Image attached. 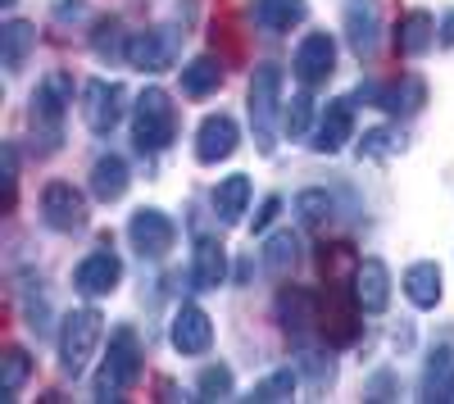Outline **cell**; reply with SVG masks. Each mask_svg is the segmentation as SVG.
<instances>
[{
	"mask_svg": "<svg viewBox=\"0 0 454 404\" xmlns=\"http://www.w3.org/2000/svg\"><path fill=\"white\" fill-rule=\"evenodd\" d=\"M141 377V337L137 327H114L109 332V354L100 363V373L91 382V395L105 400H123V391H132Z\"/></svg>",
	"mask_w": 454,
	"mask_h": 404,
	"instance_id": "cell-1",
	"label": "cell"
},
{
	"mask_svg": "<svg viewBox=\"0 0 454 404\" xmlns=\"http://www.w3.org/2000/svg\"><path fill=\"white\" fill-rule=\"evenodd\" d=\"M132 136L141 155H160L177 136V105L164 87H145L132 105Z\"/></svg>",
	"mask_w": 454,
	"mask_h": 404,
	"instance_id": "cell-2",
	"label": "cell"
},
{
	"mask_svg": "<svg viewBox=\"0 0 454 404\" xmlns=\"http://www.w3.org/2000/svg\"><path fill=\"white\" fill-rule=\"evenodd\" d=\"M250 128H254V141H259V151L263 155H273V136H278V119H282V68L278 64H259L254 68V78H250Z\"/></svg>",
	"mask_w": 454,
	"mask_h": 404,
	"instance_id": "cell-3",
	"label": "cell"
},
{
	"mask_svg": "<svg viewBox=\"0 0 454 404\" xmlns=\"http://www.w3.org/2000/svg\"><path fill=\"white\" fill-rule=\"evenodd\" d=\"M100 337H105V318L87 305V309H73L64 322H59V369L68 377H82V369L91 363V354L100 350Z\"/></svg>",
	"mask_w": 454,
	"mask_h": 404,
	"instance_id": "cell-4",
	"label": "cell"
},
{
	"mask_svg": "<svg viewBox=\"0 0 454 404\" xmlns=\"http://www.w3.org/2000/svg\"><path fill=\"white\" fill-rule=\"evenodd\" d=\"M68 105H73V78H68V73H46V78L36 82V91H32V114H27L32 132L46 136V151L59 145Z\"/></svg>",
	"mask_w": 454,
	"mask_h": 404,
	"instance_id": "cell-5",
	"label": "cell"
},
{
	"mask_svg": "<svg viewBox=\"0 0 454 404\" xmlns=\"http://www.w3.org/2000/svg\"><path fill=\"white\" fill-rule=\"evenodd\" d=\"M359 300H355V286L350 282H327V296H323V314H318V332L327 337V346L346 350L359 341Z\"/></svg>",
	"mask_w": 454,
	"mask_h": 404,
	"instance_id": "cell-6",
	"label": "cell"
},
{
	"mask_svg": "<svg viewBox=\"0 0 454 404\" xmlns=\"http://www.w3.org/2000/svg\"><path fill=\"white\" fill-rule=\"evenodd\" d=\"M182 55V32L177 27H145V32H132L128 36V50L123 59L141 73H168Z\"/></svg>",
	"mask_w": 454,
	"mask_h": 404,
	"instance_id": "cell-7",
	"label": "cell"
},
{
	"mask_svg": "<svg viewBox=\"0 0 454 404\" xmlns=\"http://www.w3.org/2000/svg\"><path fill=\"white\" fill-rule=\"evenodd\" d=\"M123 109H128V91L123 82H109V78H91L82 87V123L96 136H109L114 128L123 123Z\"/></svg>",
	"mask_w": 454,
	"mask_h": 404,
	"instance_id": "cell-8",
	"label": "cell"
},
{
	"mask_svg": "<svg viewBox=\"0 0 454 404\" xmlns=\"http://www.w3.org/2000/svg\"><path fill=\"white\" fill-rule=\"evenodd\" d=\"M87 196L73 187V182H51V187L42 191V223L51 232H82L87 228Z\"/></svg>",
	"mask_w": 454,
	"mask_h": 404,
	"instance_id": "cell-9",
	"label": "cell"
},
{
	"mask_svg": "<svg viewBox=\"0 0 454 404\" xmlns=\"http://www.w3.org/2000/svg\"><path fill=\"white\" fill-rule=\"evenodd\" d=\"M119 282H123V260H119L109 245L91 250L87 260L73 268V291H78V296H87V300L114 296V291H119Z\"/></svg>",
	"mask_w": 454,
	"mask_h": 404,
	"instance_id": "cell-10",
	"label": "cell"
},
{
	"mask_svg": "<svg viewBox=\"0 0 454 404\" xmlns=\"http://www.w3.org/2000/svg\"><path fill=\"white\" fill-rule=\"evenodd\" d=\"M128 241L141 260H164V254L177 245V228L164 209H137L128 218Z\"/></svg>",
	"mask_w": 454,
	"mask_h": 404,
	"instance_id": "cell-11",
	"label": "cell"
},
{
	"mask_svg": "<svg viewBox=\"0 0 454 404\" xmlns=\"http://www.w3.org/2000/svg\"><path fill=\"white\" fill-rule=\"evenodd\" d=\"M291 73H295V82L300 87H323L332 73H336V42H332V32H309L305 42L295 46L291 55Z\"/></svg>",
	"mask_w": 454,
	"mask_h": 404,
	"instance_id": "cell-12",
	"label": "cell"
},
{
	"mask_svg": "<svg viewBox=\"0 0 454 404\" xmlns=\"http://www.w3.org/2000/svg\"><path fill=\"white\" fill-rule=\"evenodd\" d=\"M237 145H241V128H237L232 114H205V119H200V128H196V159H200L205 168L232 159Z\"/></svg>",
	"mask_w": 454,
	"mask_h": 404,
	"instance_id": "cell-13",
	"label": "cell"
},
{
	"mask_svg": "<svg viewBox=\"0 0 454 404\" xmlns=\"http://www.w3.org/2000/svg\"><path fill=\"white\" fill-rule=\"evenodd\" d=\"M346 42L359 59L377 55V42H382V5L377 0H346Z\"/></svg>",
	"mask_w": 454,
	"mask_h": 404,
	"instance_id": "cell-14",
	"label": "cell"
},
{
	"mask_svg": "<svg viewBox=\"0 0 454 404\" xmlns=\"http://www.w3.org/2000/svg\"><path fill=\"white\" fill-rule=\"evenodd\" d=\"M359 100H372L377 109H387V114H419V109L427 105V82L423 78H400V82H387V87H359Z\"/></svg>",
	"mask_w": 454,
	"mask_h": 404,
	"instance_id": "cell-15",
	"label": "cell"
},
{
	"mask_svg": "<svg viewBox=\"0 0 454 404\" xmlns=\"http://www.w3.org/2000/svg\"><path fill=\"white\" fill-rule=\"evenodd\" d=\"M168 341H173V350L177 354H209V346H214V322H209V314L200 309V305H182L177 314H173V322H168Z\"/></svg>",
	"mask_w": 454,
	"mask_h": 404,
	"instance_id": "cell-16",
	"label": "cell"
},
{
	"mask_svg": "<svg viewBox=\"0 0 454 404\" xmlns=\"http://www.w3.org/2000/svg\"><path fill=\"white\" fill-rule=\"evenodd\" d=\"M346 141H355V100H327L309 145L318 155H340V151H346Z\"/></svg>",
	"mask_w": 454,
	"mask_h": 404,
	"instance_id": "cell-17",
	"label": "cell"
},
{
	"mask_svg": "<svg viewBox=\"0 0 454 404\" xmlns=\"http://www.w3.org/2000/svg\"><path fill=\"white\" fill-rule=\"evenodd\" d=\"M273 314L282 322V332L300 341V337H309L314 327H318V296H314V291H305V286H286L282 296H278V305H273Z\"/></svg>",
	"mask_w": 454,
	"mask_h": 404,
	"instance_id": "cell-18",
	"label": "cell"
},
{
	"mask_svg": "<svg viewBox=\"0 0 454 404\" xmlns=\"http://www.w3.org/2000/svg\"><path fill=\"white\" fill-rule=\"evenodd\" d=\"M350 286H355V300H359L364 314H387V305H391V268L382 260H359Z\"/></svg>",
	"mask_w": 454,
	"mask_h": 404,
	"instance_id": "cell-19",
	"label": "cell"
},
{
	"mask_svg": "<svg viewBox=\"0 0 454 404\" xmlns=\"http://www.w3.org/2000/svg\"><path fill=\"white\" fill-rule=\"evenodd\" d=\"M436 42H441V27H436V19H432L427 10L400 14V23H395V50H400L404 59H423Z\"/></svg>",
	"mask_w": 454,
	"mask_h": 404,
	"instance_id": "cell-20",
	"label": "cell"
},
{
	"mask_svg": "<svg viewBox=\"0 0 454 404\" xmlns=\"http://www.w3.org/2000/svg\"><path fill=\"white\" fill-rule=\"evenodd\" d=\"M400 286H404V296H409V305H413V309H436V305H441V296H445L441 264H432V260L409 264V268H404V277H400Z\"/></svg>",
	"mask_w": 454,
	"mask_h": 404,
	"instance_id": "cell-21",
	"label": "cell"
},
{
	"mask_svg": "<svg viewBox=\"0 0 454 404\" xmlns=\"http://www.w3.org/2000/svg\"><path fill=\"white\" fill-rule=\"evenodd\" d=\"M192 282L196 291H218L227 282V245L218 237H200L192 250Z\"/></svg>",
	"mask_w": 454,
	"mask_h": 404,
	"instance_id": "cell-22",
	"label": "cell"
},
{
	"mask_svg": "<svg viewBox=\"0 0 454 404\" xmlns=\"http://www.w3.org/2000/svg\"><path fill=\"white\" fill-rule=\"evenodd\" d=\"M250 19L263 32H291L309 19V0H250Z\"/></svg>",
	"mask_w": 454,
	"mask_h": 404,
	"instance_id": "cell-23",
	"label": "cell"
},
{
	"mask_svg": "<svg viewBox=\"0 0 454 404\" xmlns=\"http://www.w3.org/2000/svg\"><path fill=\"white\" fill-rule=\"evenodd\" d=\"M128 187H132L128 159H119V155H100V159L91 164V196H96V200L114 205V200H123V196H128Z\"/></svg>",
	"mask_w": 454,
	"mask_h": 404,
	"instance_id": "cell-24",
	"label": "cell"
},
{
	"mask_svg": "<svg viewBox=\"0 0 454 404\" xmlns=\"http://www.w3.org/2000/svg\"><path fill=\"white\" fill-rule=\"evenodd\" d=\"M250 209V177L246 173H232V177H223L218 187H214V214H218V223L223 228H237L241 218Z\"/></svg>",
	"mask_w": 454,
	"mask_h": 404,
	"instance_id": "cell-25",
	"label": "cell"
},
{
	"mask_svg": "<svg viewBox=\"0 0 454 404\" xmlns=\"http://www.w3.org/2000/svg\"><path fill=\"white\" fill-rule=\"evenodd\" d=\"M259 260H263V273H269V277H291L295 264H300V237H295L291 228L273 232L269 241H263Z\"/></svg>",
	"mask_w": 454,
	"mask_h": 404,
	"instance_id": "cell-26",
	"label": "cell"
},
{
	"mask_svg": "<svg viewBox=\"0 0 454 404\" xmlns=\"http://www.w3.org/2000/svg\"><path fill=\"white\" fill-rule=\"evenodd\" d=\"M32 46H36V27H32V23L10 19L5 27H0V59H5V73H19V68L27 64Z\"/></svg>",
	"mask_w": 454,
	"mask_h": 404,
	"instance_id": "cell-27",
	"label": "cell"
},
{
	"mask_svg": "<svg viewBox=\"0 0 454 404\" xmlns=\"http://www.w3.org/2000/svg\"><path fill=\"white\" fill-rule=\"evenodd\" d=\"M223 87V64L214 55H196L192 64L182 68V91L192 96V100H205Z\"/></svg>",
	"mask_w": 454,
	"mask_h": 404,
	"instance_id": "cell-28",
	"label": "cell"
},
{
	"mask_svg": "<svg viewBox=\"0 0 454 404\" xmlns=\"http://www.w3.org/2000/svg\"><path fill=\"white\" fill-rule=\"evenodd\" d=\"M423 400H454V350L441 346L432 350L423 369Z\"/></svg>",
	"mask_w": 454,
	"mask_h": 404,
	"instance_id": "cell-29",
	"label": "cell"
},
{
	"mask_svg": "<svg viewBox=\"0 0 454 404\" xmlns=\"http://www.w3.org/2000/svg\"><path fill=\"white\" fill-rule=\"evenodd\" d=\"M27 377H32V354H27L23 346H10L5 359H0V395L14 400V395L27 386Z\"/></svg>",
	"mask_w": 454,
	"mask_h": 404,
	"instance_id": "cell-30",
	"label": "cell"
},
{
	"mask_svg": "<svg viewBox=\"0 0 454 404\" xmlns=\"http://www.w3.org/2000/svg\"><path fill=\"white\" fill-rule=\"evenodd\" d=\"M295 214H300V223H305V228L323 232L332 218H336V200H332L327 191L309 187V191H300V196H295Z\"/></svg>",
	"mask_w": 454,
	"mask_h": 404,
	"instance_id": "cell-31",
	"label": "cell"
},
{
	"mask_svg": "<svg viewBox=\"0 0 454 404\" xmlns=\"http://www.w3.org/2000/svg\"><path fill=\"white\" fill-rule=\"evenodd\" d=\"M309 128H314V96H309V87H305V91H295V96L282 105V132H286L291 141H305Z\"/></svg>",
	"mask_w": 454,
	"mask_h": 404,
	"instance_id": "cell-32",
	"label": "cell"
},
{
	"mask_svg": "<svg viewBox=\"0 0 454 404\" xmlns=\"http://www.w3.org/2000/svg\"><path fill=\"white\" fill-rule=\"evenodd\" d=\"M400 151H404V136L395 128H368L364 141H359V159H377V164L400 155Z\"/></svg>",
	"mask_w": 454,
	"mask_h": 404,
	"instance_id": "cell-33",
	"label": "cell"
},
{
	"mask_svg": "<svg viewBox=\"0 0 454 404\" xmlns=\"http://www.w3.org/2000/svg\"><path fill=\"white\" fill-rule=\"evenodd\" d=\"M295 386H300L295 369H278L273 377H263L246 400H259V404H282V400H291V395H295Z\"/></svg>",
	"mask_w": 454,
	"mask_h": 404,
	"instance_id": "cell-34",
	"label": "cell"
},
{
	"mask_svg": "<svg viewBox=\"0 0 454 404\" xmlns=\"http://www.w3.org/2000/svg\"><path fill=\"white\" fill-rule=\"evenodd\" d=\"M232 395V369H223V363H209L200 369L196 377V400H227Z\"/></svg>",
	"mask_w": 454,
	"mask_h": 404,
	"instance_id": "cell-35",
	"label": "cell"
},
{
	"mask_svg": "<svg viewBox=\"0 0 454 404\" xmlns=\"http://www.w3.org/2000/svg\"><path fill=\"white\" fill-rule=\"evenodd\" d=\"M123 23L119 19H100L96 23V36H91V50L100 55V59H114V55H123L128 50V42H123Z\"/></svg>",
	"mask_w": 454,
	"mask_h": 404,
	"instance_id": "cell-36",
	"label": "cell"
},
{
	"mask_svg": "<svg viewBox=\"0 0 454 404\" xmlns=\"http://www.w3.org/2000/svg\"><path fill=\"white\" fill-rule=\"evenodd\" d=\"M355 268H359V254L350 245H332V260H327V250H323V273L327 282H355Z\"/></svg>",
	"mask_w": 454,
	"mask_h": 404,
	"instance_id": "cell-37",
	"label": "cell"
},
{
	"mask_svg": "<svg viewBox=\"0 0 454 404\" xmlns=\"http://www.w3.org/2000/svg\"><path fill=\"white\" fill-rule=\"evenodd\" d=\"M300 373H305L309 377V386H332V377H336V369H332V359H323V354H314V350H300Z\"/></svg>",
	"mask_w": 454,
	"mask_h": 404,
	"instance_id": "cell-38",
	"label": "cell"
},
{
	"mask_svg": "<svg viewBox=\"0 0 454 404\" xmlns=\"http://www.w3.org/2000/svg\"><path fill=\"white\" fill-rule=\"evenodd\" d=\"M19 200V155H14V145H5V209H14Z\"/></svg>",
	"mask_w": 454,
	"mask_h": 404,
	"instance_id": "cell-39",
	"label": "cell"
},
{
	"mask_svg": "<svg viewBox=\"0 0 454 404\" xmlns=\"http://www.w3.org/2000/svg\"><path fill=\"white\" fill-rule=\"evenodd\" d=\"M278 214H282V196H269V200H263V205H259V214L250 218V232H269Z\"/></svg>",
	"mask_w": 454,
	"mask_h": 404,
	"instance_id": "cell-40",
	"label": "cell"
},
{
	"mask_svg": "<svg viewBox=\"0 0 454 404\" xmlns=\"http://www.w3.org/2000/svg\"><path fill=\"white\" fill-rule=\"evenodd\" d=\"M391 391H395L391 373H377V377H372V386H368V400H391Z\"/></svg>",
	"mask_w": 454,
	"mask_h": 404,
	"instance_id": "cell-41",
	"label": "cell"
},
{
	"mask_svg": "<svg viewBox=\"0 0 454 404\" xmlns=\"http://www.w3.org/2000/svg\"><path fill=\"white\" fill-rule=\"evenodd\" d=\"M441 46H450V50H454V10L441 19Z\"/></svg>",
	"mask_w": 454,
	"mask_h": 404,
	"instance_id": "cell-42",
	"label": "cell"
}]
</instances>
